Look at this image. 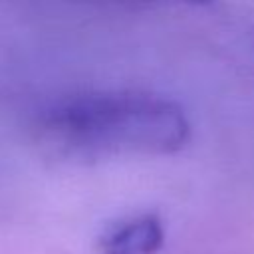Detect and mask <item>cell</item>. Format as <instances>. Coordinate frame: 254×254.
I'll list each match as a JSON object with an SVG mask.
<instances>
[{
  "label": "cell",
  "mask_w": 254,
  "mask_h": 254,
  "mask_svg": "<svg viewBox=\"0 0 254 254\" xmlns=\"http://www.w3.org/2000/svg\"><path fill=\"white\" fill-rule=\"evenodd\" d=\"M34 129L42 145L73 159L173 153L190 135L177 103L143 91L71 95L44 109Z\"/></svg>",
  "instance_id": "cell-1"
},
{
  "label": "cell",
  "mask_w": 254,
  "mask_h": 254,
  "mask_svg": "<svg viewBox=\"0 0 254 254\" xmlns=\"http://www.w3.org/2000/svg\"><path fill=\"white\" fill-rule=\"evenodd\" d=\"M165 242V228L157 214L145 212L111 226L97 242V254H155Z\"/></svg>",
  "instance_id": "cell-2"
}]
</instances>
